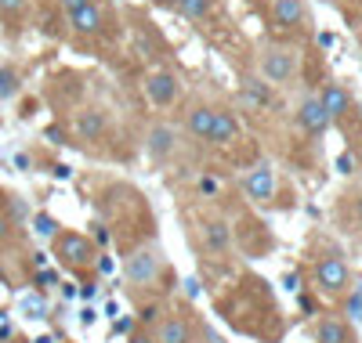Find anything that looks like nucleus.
Masks as SVG:
<instances>
[{"mask_svg": "<svg viewBox=\"0 0 362 343\" xmlns=\"http://www.w3.org/2000/svg\"><path fill=\"white\" fill-rule=\"evenodd\" d=\"M163 275V253L156 246H134L124 257V278L131 289H153Z\"/></svg>", "mask_w": 362, "mask_h": 343, "instance_id": "obj_1", "label": "nucleus"}, {"mask_svg": "<svg viewBox=\"0 0 362 343\" xmlns=\"http://www.w3.org/2000/svg\"><path fill=\"white\" fill-rule=\"evenodd\" d=\"M312 286L322 293V296H344L348 286H351V267L341 253H322L315 264H312Z\"/></svg>", "mask_w": 362, "mask_h": 343, "instance_id": "obj_2", "label": "nucleus"}, {"mask_svg": "<svg viewBox=\"0 0 362 343\" xmlns=\"http://www.w3.org/2000/svg\"><path fill=\"white\" fill-rule=\"evenodd\" d=\"M51 249H54V260L69 271H83V267L95 264V242L80 231H58Z\"/></svg>", "mask_w": 362, "mask_h": 343, "instance_id": "obj_3", "label": "nucleus"}, {"mask_svg": "<svg viewBox=\"0 0 362 343\" xmlns=\"http://www.w3.org/2000/svg\"><path fill=\"white\" fill-rule=\"evenodd\" d=\"M297 76V51L290 47H268L261 54V80H268L272 87L290 83Z\"/></svg>", "mask_w": 362, "mask_h": 343, "instance_id": "obj_4", "label": "nucleus"}, {"mask_svg": "<svg viewBox=\"0 0 362 343\" xmlns=\"http://www.w3.org/2000/svg\"><path fill=\"white\" fill-rule=\"evenodd\" d=\"M145 152L153 155L156 163L170 160V155L177 152V127L167 119H156V123H148L145 127Z\"/></svg>", "mask_w": 362, "mask_h": 343, "instance_id": "obj_5", "label": "nucleus"}, {"mask_svg": "<svg viewBox=\"0 0 362 343\" xmlns=\"http://www.w3.org/2000/svg\"><path fill=\"white\" fill-rule=\"evenodd\" d=\"M145 98L156 109H167L181 98V80L174 73H148L145 76Z\"/></svg>", "mask_w": 362, "mask_h": 343, "instance_id": "obj_6", "label": "nucleus"}, {"mask_svg": "<svg viewBox=\"0 0 362 343\" xmlns=\"http://www.w3.org/2000/svg\"><path fill=\"white\" fill-rule=\"evenodd\" d=\"M243 192L250 203H272L276 199V170H272L268 163H257L247 170L243 177Z\"/></svg>", "mask_w": 362, "mask_h": 343, "instance_id": "obj_7", "label": "nucleus"}, {"mask_svg": "<svg viewBox=\"0 0 362 343\" xmlns=\"http://www.w3.org/2000/svg\"><path fill=\"white\" fill-rule=\"evenodd\" d=\"M199 239H203V249L214 253V257H221V253L232 249V228H228L225 217H203L199 221Z\"/></svg>", "mask_w": 362, "mask_h": 343, "instance_id": "obj_8", "label": "nucleus"}, {"mask_svg": "<svg viewBox=\"0 0 362 343\" xmlns=\"http://www.w3.org/2000/svg\"><path fill=\"white\" fill-rule=\"evenodd\" d=\"M239 98H243L247 109L261 112V109H272V102H276V87H272L268 80H261V76H243V83H239Z\"/></svg>", "mask_w": 362, "mask_h": 343, "instance_id": "obj_9", "label": "nucleus"}, {"mask_svg": "<svg viewBox=\"0 0 362 343\" xmlns=\"http://www.w3.org/2000/svg\"><path fill=\"white\" fill-rule=\"evenodd\" d=\"M297 127L305 131L308 138H322L329 131V116L319 105V98H305V102L297 105Z\"/></svg>", "mask_w": 362, "mask_h": 343, "instance_id": "obj_10", "label": "nucleus"}, {"mask_svg": "<svg viewBox=\"0 0 362 343\" xmlns=\"http://www.w3.org/2000/svg\"><path fill=\"white\" fill-rule=\"evenodd\" d=\"M272 22L279 29H305L308 25V8L305 0H272Z\"/></svg>", "mask_w": 362, "mask_h": 343, "instance_id": "obj_11", "label": "nucleus"}, {"mask_svg": "<svg viewBox=\"0 0 362 343\" xmlns=\"http://www.w3.org/2000/svg\"><path fill=\"white\" fill-rule=\"evenodd\" d=\"M312 339L315 343H355V332L344 318L337 315H322L315 325H312Z\"/></svg>", "mask_w": 362, "mask_h": 343, "instance_id": "obj_12", "label": "nucleus"}, {"mask_svg": "<svg viewBox=\"0 0 362 343\" xmlns=\"http://www.w3.org/2000/svg\"><path fill=\"white\" fill-rule=\"evenodd\" d=\"M156 343H189L192 339V322L185 315H163L153 329Z\"/></svg>", "mask_w": 362, "mask_h": 343, "instance_id": "obj_13", "label": "nucleus"}, {"mask_svg": "<svg viewBox=\"0 0 362 343\" xmlns=\"http://www.w3.org/2000/svg\"><path fill=\"white\" fill-rule=\"evenodd\" d=\"M239 138V116L232 109H214V123H210V145L218 148H228L232 141Z\"/></svg>", "mask_w": 362, "mask_h": 343, "instance_id": "obj_14", "label": "nucleus"}, {"mask_svg": "<svg viewBox=\"0 0 362 343\" xmlns=\"http://www.w3.org/2000/svg\"><path fill=\"white\" fill-rule=\"evenodd\" d=\"M319 105L326 109L329 123H337V119H344V116L351 112V95H348L341 83H326L322 95H319Z\"/></svg>", "mask_w": 362, "mask_h": 343, "instance_id": "obj_15", "label": "nucleus"}, {"mask_svg": "<svg viewBox=\"0 0 362 343\" xmlns=\"http://www.w3.org/2000/svg\"><path fill=\"white\" fill-rule=\"evenodd\" d=\"M69 25L76 29V33H87V37H95L102 33V25H105V11L98 8V0H90V4L69 11Z\"/></svg>", "mask_w": 362, "mask_h": 343, "instance_id": "obj_16", "label": "nucleus"}, {"mask_svg": "<svg viewBox=\"0 0 362 343\" xmlns=\"http://www.w3.org/2000/svg\"><path fill=\"white\" fill-rule=\"evenodd\" d=\"M73 131H76L80 141H98V138L109 131V119H105L102 109H83V112H76Z\"/></svg>", "mask_w": 362, "mask_h": 343, "instance_id": "obj_17", "label": "nucleus"}, {"mask_svg": "<svg viewBox=\"0 0 362 343\" xmlns=\"http://www.w3.org/2000/svg\"><path fill=\"white\" fill-rule=\"evenodd\" d=\"M210 123H214V109H210V105H192L185 112V131L196 141H206L210 138Z\"/></svg>", "mask_w": 362, "mask_h": 343, "instance_id": "obj_18", "label": "nucleus"}, {"mask_svg": "<svg viewBox=\"0 0 362 343\" xmlns=\"http://www.w3.org/2000/svg\"><path fill=\"white\" fill-rule=\"evenodd\" d=\"M174 8L189 22H206L210 15H214V0H174Z\"/></svg>", "mask_w": 362, "mask_h": 343, "instance_id": "obj_19", "label": "nucleus"}, {"mask_svg": "<svg viewBox=\"0 0 362 343\" xmlns=\"http://www.w3.org/2000/svg\"><path fill=\"white\" fill-rule=\"evenodd\" d=\"M18 73L15 69H0V102H8V98H15L18 95Z\"/></svg>", "mask_w": 362, "mask_h": 343, "instance_id": "obj_20", "label": "nucleus"}, {"mask_svg": "<svg viewBox=\"0 0 362 343\" xmlns=\"http://www.w3.org/2000/svg\"><path fill=\"white\" fill-rule=\"evenodd\" d=\"M11 239H15V217L8 213L4 203H0V249L11 246Z\"/></svg>", "mask_w": 362, "mask_h": 343, "instance_id": "obj_21", "label": "nucleus"}, {"mask_svg": "<svg viewBox=\"0 0 362 343\" xmlns=\"http://www.w3.org/2000/svg\"><path fill=\"white\" fill-rule=\"evenodd\" d=\"M25 4H29V0H0V15H4V18H18L25 11Z\"/></svg>", "mask_w": 362, "mask_h": 343, "instance_id": "obj_22", "label": "nucleus"}, {"mask_svg": "<svg viewBox=\"0 0 362 343\" xmlns=\"http://www.w3.org/2000/svg\"><path fill=\"white\" fill-rule=\"evenodd\" d=\"M337 167H341V174H355V170H358V167H355V155H351V152H344V155H341V160H337Z\"/></svg>", "mask_w": 362, "mask_h": 343, "instance_id": "obj_23", "label": "nucleus"}, {"mask_svg": "<svg viewBox=\"0 0 362 343\" xmlns=\"http://www.w3.org/2000/svg\"><path fill=\"white\" fill-rule=\"evenodd\" d=\"M348 311H351V318H355V322H362V300H358L355 293H348Z\"/></svg>", "mask_w": 362, "mask_h": 343, "instance_id": "obj_24", "label": "nucleus"}, {"mask_svg": "<svg viewBox=\"0 0 362 343\" xmlns=\"http://www.w3.org/2000/svg\"><path fill=\"white\" fill-rule=\"evenodd\" d=\"M127 343H156V339H153V329H141V332H131Z\"/></svg>", "mask_w": 362, "mask_h": 343, "instance_id": "obj_25", "label": "nucleus"}, {"mask_svg": "<svg viewBox=\"0 0 362 343\" xmlns=\"http://www.w3.org/2000/svg\"><path fill=\"white\" fill-rule=\"evenodd\" d=\"M189 343H218V339L210 336L206 329H192V339H189Z\"/></svg>", "mask_w": 362, "mask_h": 343, "instance_id": "obj_26", "label": "nucleus"}, {"mask_svg": "<svg viewBox=\"0 0 362 343\" xmlns=\"http://www.w3.org/2000/svg\"><path fill=\"white\" fill-rule=\"evenodd\" d=\"M196 188H199V192H206V195H214V188H218V181H214V177H203V181L196 184Z\"/></svg>", "mask_w": 362, "mask_h": 343, "instance_id": "obj_27", "label": "nucleus"}, {"mask_svg": "<svg viewBox=\"0 0 362 343\" xmlns=\"http://www.w3.org/2000/svg\"><path fill=\"white\" fill-rule=\"evenodd\" d=\"M58 4H62V8H66V15H69V11H76V8L90 4V0H58Z\"/></svg>", "mask_w": 362, "mask_h": 343, "instance_id": "obj_28", "label": "nucleus"}, {"mask_svg": "<svg viewBox=\"0 0 362 343\" xmlns=\"http://www.w3.org/2000/svg\"><path fill=\"white\" fill-rule=\"evenodd\" d=\"M348 293H355V296L362 300V275H351V286H348Z\"/></svg>", "mask_w": 362, "mask_h": 343, "instance_id": "obj_29", "label": "nucleus"}, {"mask_svg": "<svg viewBox=\"0 0 362 343\" xmlns=\"http://www.w3.org/2000/svg\"><path fill=\"white\" fill-rule=\"evenodd\" d=\"M37 224H40V231H44V235H54V224L47 221V217H37Z\"/></svg>", "mask_w": 362, "mask_h": 343, "instance_id": "obj_30", "label": "nucleus"}, {"mask_svg": "<svg viewBox=\"0 0 362 343\" xmlns=\"http://www.w3.org/2000/svg\"><path fill=\"white\" fill-rule=\"evenodd\" d=\"M355 213H358V221H362V195L355 199Z\"/></svg>", "mask_w": 362, "mask_h": 343, "instance_id": "obj_31", "label": "nucleus"}, {"mask_svg": "<svg viewBox=\"0 0 362 343\" xmlns=\"http://www.w3.org/2000/svg\"><path fill=\"white\" fill-rule=\"evenodd\" d=\"M358 174H362V167H358Z\"/></svg>", "mask_w": 362, "mask_h": 343, "instance_id": "obj_32", "label": "nucleus"}]
</instances>
